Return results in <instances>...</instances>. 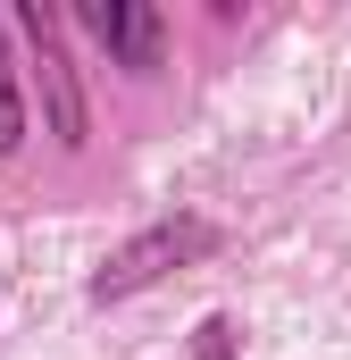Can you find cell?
Returning a JSON list of instances; mask_svg holds the SVG:
<instances>
[{"label":"cell","instance_id":"cell-3","mask_svg":"<svg viewBox=\"0 0 351 360\" xmlns=\"http://www.w3.org/2000/svg\"><path fill=\"white\" fill-rule=\"evenodd\" d=\"M17 25H25V42H34V59H42L51 134H59V143H84V92H76V68H67V51H59V17H51L42 0H25V8H17Z\"/></svg>","mask_w":351,"mask_h":360},{"label":"cell","instance_id":"cell-5","mask_svg":"<svg viewBox=\"0 0 351 360\" xmlns=\"http://www.w3.org/2000/svg\"><path fill=\"white\" fill-rule=\"evenodd\" d=\"M234 344H243V327L218 310V319H201V335H192V352H184V360H234Z\"/></svg>","mask_w":351,"mask_h":360},{"label":"cell","instance_id":"cell-4","mask_svg":"<svg viewBox=\"0 0 351 360\" xmlns=\"http://www.w3.org/2000/svg\"><path fill=\"white\" fill-rule=\"evenodd\" d=\"M25 151V92L8 76V51H0V160H17Z\"/></svg>","mask_w":351,"mask_h":360},{"label":"cell","instance_id":"cell-2","mask_svg":"<svg viewBox=\"0 0 351 360\" xmlns=\"http://www.w3.org/2000/svg\"><path fill=\"white\" fill-rule=\"evenodd\" d=\"M76 17H84V34L126 68V76H151V68L168 59V17H159L151 0H84Z\"/></svg>","mask_w":351,"mask_h":360},{"label":"cell","instance_id":"cell-1","mask_svg":"<svg viewBox=\"0 0 351 360\" xmlns=\"http://www.w3.org/2000/svg\"><path fill=\"white\" fill-rule=\"evenodd\" d=\"M226 235L209 226V218H159V226H143V235H126L100 269H92V302L109 310V302H134V293H151L159 276H176V269H201L209 252H218Z\"/></svg>","mask_w":351,"mask_h":360}]
</instances>
